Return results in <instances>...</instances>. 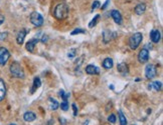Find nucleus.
I'll return each instance as SVG.
<instances>
[{
    "mask_svg": "<svg viewBox=\"0 0 163 125\" xmlns=\"http://www.w3.org/2000/svg\"><path fill=\"white\" fill-rule=\"evenodd\" d=\"M69 15V6L65 3H60L56 6L53 11V16L58 20H63Z\"/></svg>",
    "mask_w": 163,
    "mask_h": 125,
    "instance_id": "1",
    "label": "nucleus"
},
{
    "mask_svg": "<svg viewBox=\"0 0 163 125\" xmlns=\"http://www.w3.org/2000/svg\"><path fill=\"white\" fill-rule=\"evenodd\" d=\"M9 70H10V73L13 77H16V78H23L24 77L23 69H22L18 62H13L10 65Z\"/></svg>",
    "mask_w": 163,
    "mask_h": 125,
    "instance_id": "2",
    "label": "nucleus"
},
{
    "mask_svg": "<svg viewBox=\"0 0 163 125\" xmlns=\"http://www.w3.org/2000/svg\"><path fill=\"white\" fill-rule=\"evenodd\" d=\"M142 39H143V35H142V33L136 32L133 34V35L130 37V39H129V46H130V48L132 50H135L140 45Z\"/></svg>",
    "mask_w": 163,
    "mask_h": 125,
    "instance_id": "3",
    "label": "nucleus"
},
{
    "mask_svg": "<svg viewBox=\"0 0 163 125\" xmlns=\"http://www.w3.org/2000/svg\"><path fill=\"white\" fill-rule=\"evenodd\" d=\"M30 22L34 25V26L40 27L44 24V17H42V15L40 14V13L34 11V12H32L30 14Z\"/></svg>",
    "mask_w": 163,
    "mask_h": 125,
    "instance_id": "4",
    "label": "nucleus"
},
{
    "mask_svg": "<svg viewBox=\"0 0 163 125\" xmlns=\"http://www.w3.org/2000/svg\"><path fill=\"white\" fill-rule=\"evenodd\" d=\"M156 75H157V68H156L155 65L153 64L147 65L146 68H145V76H146V78L151 80Z\"/></svg>",
    "mask_w": 163,
    "mask_h": 125,
    "instance_id": "5",
    "label": "nucleus"
},
{
    "mask_svg": "<svg viewBox=\"0 0 163 125\" xmlns=\"http://www.w3.org/2000/svg\"><path fill=\"white\" fill-rule=\"evenodd\" d=\"M10 57V53L5 47H0V65H5Z\"/></svg>",
    "mask_w": 163,
    "mask_h": 125,
    "instance_id": "6",
    "label": "nucleus"
},
{
    "mask_svg": "<svg viewBox=\"0 0 163 125\" xmlns=\"http://www.w3.org/2000/svg\"><path fill=\"white\" fill-rule=\"evenodd\" d=\"M117 37V33L115 31H110V30H105L103 32V40L105 43H108L112 40H114Z\"/></svg>",
    "mask_w": 163,
    "mask_h": 125,
    "instance_id": "7",
    "label": "nucleus"
},
{
    "mask_svg": "<svg viewBox=\"0 0 163 125\" xmlns=\"http://www.w3.org/2000/svg\"><path fill=\"white\" fill-rule=\"evenodd\" d=\"M149 59V51L148 49H141L138 53V61L140 63H146Z\"/></svg>",
    "mask_w": 163,
    "mask_h": 125,
    "instance_id": "8",
    "label": "nucleus"
},
{
    "mask_svg": "<svg viewBox=\"0 0 163 125\" xmlns=\"http://www.w3.org/2000/svg\"><path fill=\"white\" fill-rule=\"evenodd\" d=\"M111 16H112L113 20L115 21V23L121 25L122 22H123V19H122V15L121 13L118 10H112L111 11Z\"/></svg>",
    "mask_w": 163,
    "mask_h": 125,
    "instance_id": "9",
    "label": "nucleus"
},
{
    "mask_svg": "<svg viewBox=\"0 0 163 125\" xmlns=\"http://www.w3.org/2000/svg\"><path fill=\"white\" fill-rule=\"evenodd\" d=\"M160 38H161V34H160L159 30L153 29L150 32V39L153 43H158L160 41Z\"/></svg>",
    "mask_w": 163,
    "mask_h": 125,
    "instance_id": "10",
    "label": "nucleus"
},
{
    "mask_svg": "<svg viewBox=\"0 0 163 125\" xmlns=\"http://www.w3.org/2000/svg\"><path fill=\"white\" fill-rule=\"evenodd\" d=\"M38 41H39V39H36V38H33V39H31V40H29L28 42L26 43V45H25V48L27 51H29V52H31L32 53L33 51H34V48H35V45L37 44Z\"/></svg>",
    "mask_w": 163,
    "mask_h": 125,
    "instance_id": "11",
    "label": "nucleus"
},
{
    "mask_svg": "<svg viewBox=\"0 0 163 125\" xmlns=\"http://www.w3.org/2000/svg\"><path fill=\"white\" fill-rule=\"evenodd\" d=\"M86 72L90 75H98L100 74V69L97 66H95V65L90 64L86 67Z\"/></svg>",
    "mask_w": 163,
    "mask_h": 125,
    "instance_id": "12",
    "label": "nucleus"
},
{
    "mask_svg": "<svg viewBox=\"0 0 163 125\" xmlns=\"http://www.w3.org/2000/svg\"><path fill=\"white\" fill-rule=\"evenodd\" d=\"M26 34H27V30H26V29H21V30L18 32L17 36H16V42H17V44L21 45L22 43H23L24 38H25Z\"/></svg>",
    "mask_w": 163,
    "mask_h": 125,
    "instance_id": "13",
    "label": "nucleus"
},
{
    "mask_svg": "<svg viewBox=\"0 0 163 125\" xmlns=\"http://www.w3.org/2000/svg\"><path fill=\"white\" fill-rule=\"evenodd\" d=\"M40 86H41V81H40V79L38 78V77H34V79H33L32 87H31V90H30L31 94H33V93H34L36 90L40 87Z\"/></svg>",
    "mask_w": 163,
    "mask_h": 125,
    "instance_id": "14",
    "label": "nucleus"
},
{
    "mask_svg": "<svg viewBox=\"0 0 163 125\" xmlns=\"http://www.w3.org/2000/svg\"><path fill=\"white\" fill-rule=\"evenodd\" d=\"M23 119L25 120L26 122H32L36 119V115L33 112H31V111H27V112L24 113Z\"/></svg>",
    "mask_w": 163,
    "mask_h": 125,
    "instance_id": "15",
    "label": "nucleus"
},
{
    "mask_svg": "<svg viewBox=\"0 0 163 125\" xmlns=\"http://www.w3.org/2000/svg\"><path fill=\"white\" fill-rule=\"evenodd\" d=\"M6 95V86L4 81L0 78V101H2L4 98H5Z\"/></svg>",
    "mask_w": 163,
    "mask_h": 125,
    "instance_id": "16",
    "label": "nucleus"
},
{
    "mask_svg": "<svg viewBox=\"0 0 163 125\" xmlns=\"http://www.w3.org/2000/svg\"><path fill=\"white\" fill-rule=\"evenodd\" d=\"M146 10V4L145 3H140L135 7V13L137 15H142Z\"/></svg>",
    "mask_w": 163,
    "mask_h": 125,
    "instance_id": "17",
    "label": "nucleus"
},
{
    "mask_svg": "<svg viewBox=\"0 0 163 125\" xmlns=\"http://www.w3.org/2000/svg\"><path fill=\"white\" fill-rule=\"evenodd\" d=\"M117 69H118V71H119L120 73L124 74V75L128 74V72H129L128 66L126 65V63H120V64H118Z\"/></svg>",
    "mask_w": 163,
    "mask_h": 125,
    "instance_id": "18",
    "label": "nucleus"
},
{
    "mask_svg": "<svg viewBox=\"0 0 163 125\" xmlns=\"http://www.w3.org/2000/svg\"><path fill=\"white\" fill-rule=\"evenodd\" d=\"M103 67L105 68V69H111V68L113 67V65H114V61H113L112 58H106L104 59L103 61Z\"/></svg>",
    "mask_w": 163,
    "mask_h": 125,
    "instance_id": "19",
    "label": "nucleus"
},
{
    "mask_svg": "<svg viewBox=\"0 0 163 125\" xmlns=\"http://www.w3.org/2000/svg\"><path fill=\"white\" fill-rule=\"evenodd\" d=\"M48 101H49V103H51L49 104V107H51V110H56V109L60 107V103H58L56 99H53V97H49Z\"/></svg>",
    "mask_w": 163,
    "mask_h": 125,
    "instance_id": "20",
    "label": "nucleus"
},
{
    "mask_svg": "<svg viewBox=\"0 0 163 125\" xmlns=\"http://www.w3.org/2000/svg\"><path fill=\"white\" fill-rule=\"evenodd\" d=\"M119 121H120V125H127V119L121 110L119 111Z\"/></svg>",
    "mask_w": 163,
    "mask_h": 125,
    "instance_id": "21",
    "label": "nucleus"
},
{
    "mask_svg": "<svg viewBox=\"0 0 163 125\" xmlns=\"http://www.w3.org/2000/svg\"><path fill=\"white\" fill-rule=\"evenodd\" d=\"M99 19H100V15L97 14L96 16L94 17V19H93L92 21H91L90 23H89V27H90V28H93L94 26H96L97 23H98V21H99Z\"/></svg>",
    "mask_w": 163,
    "mask_h": 125,
    "instance_id": "22",
    "label": "nucleus"
},
{
    "mask_svg": "<svg viewBox=\"0 0 163 125\" xmlns=\"http://www.w3.org/2000/svg\"><path fill=\"white\" fill-rule=\"evenodd\" d=\"M152 87L155 88L156 91H160L162 88V83L160 82V81H154L152 83Z\"/></svg>",
    "mask_w": 163,
    "mask_h": 125,
    "instance_id": "23",
    "label": "nucleus"
},
{
    "mask_svg": "<svg viewBox=\"0 0 163 125\" xmlns=\"http://www.w3.org/2000/svg\"><path fill=\"white\" fill-rule=\"evenodd\" d=\"M60 107L62 108V110L63 111L69 110V103H67V100H63L62 102V104H60Z\"/></svg>",
    "mask_w": 163,
    "mask_h": 125,
    "instance_id": "24",
    "label": "nucleus"
},
{
    "mask_svg": "<svg viewBox=\"0 0 163 125\" xmlns=\"http://www.w3.org/2000/svg\"><path fill=\"white\" fill-rule=\"evenodd\" d=\"M76 53H77V50L74 49V48H72L71 51L67 53V57H69L70 59H72V58L74 57V56H76Z\"/></svg>",
    "mask_w": 163,
    "mask_h": 125,
    "instance_id": "25",
    "label": "nucleus"
},
{
    "mask_svg": "<svg viewBox=\"0 0 163 125\" xmlns=\"http://www.w3.org/2000/svg\"><path fill=\"white\" fill-rule=\"evenodd\" d=\"M108 121L111 123H115L116 122V116L114 114H110V116L108 117Z\"/></svg>",
    "mask_w": 163,
    "mask_h": 125,
    "instance_id": "26",
    "label": "nucleus"
},
{
    "mask_svg": "<svg viewBox=\"0 0 163 125\" xmlns=\"http://www.w3.org/2000/svg\"><path fill=\"white\" fill-rule=\"evenodd\" d=\"M84 34L85 33V30H83V29H74V31L72 32V35H76V34Z\"/></svg>",
    "mask_w": 163,
    "mask_h": 125,
    "instance_id": "27",
    "label": "nucleus"
},
{
    "mask_svg": "<svg viewBox=\"0 0 163 125\" xmlns=\"http://www.w3.org/2000/svg\"><path fill=\"white\" fill-rule=\"evenodd\" d=\"M100 7V2L99 1H94V3L92 4V10H95V9L99 8Z\"/></svg>",
    "mask_w": 163,
    "mask_h": 125,
    "instance_id": "28",
    "label": "nucleus"
},
{
    "mask_svg": "<svg viewBox=\"0 0 163 125\" xmlns=\"http://www.w3.org/2000/svg\"><path fill=\"white\" fill-rule=\"evenodd\" d=\"M7 32H1L0 33V40H2V41H3V40H5L6 38H7Z\"/></svg>",
    "mask_w": 163,
    "mask_h": 125,
    "instance_id": "29",
    "label": "nucleus"
},
{
    "mask_svg": "<svg viewBox=\"0 0 163 125\" xmlns=\"http://www.w3.org/2000/svg\"><path fill=\"white\" fill-rule=\"evenodd\" d=\"M72 110H74V116H77V115H78V108H77V105L76 104H72Z\"/></svg>",
    "mask_w": 163,
    "mask_h": 125,
    "instance_id": "30",
    "label": "nucleus"
},
{
    "mask_svg": "<svg viewBox=\"0 0 163 125\" xmlns=\"http://www.w3.org/2000/svg\"><path fill=\"white\" fill-rule=\"evenodd\" d=\"M65 93L63 90H60V92H58V95H60V97H62V98L65 96Z\"/></svg>",
    "mask_w": 163,
    "mask_h": 125,
    "instance_id": "31",
    "label": "nucleus"
},
{
    "mask_svg": "<svg viewBox=\"0 0 163 125\" xmlns=\"http://www.w3.org/2000/svg\"><path fill=\"white\" fill-rule=\"evenodd\" d=\"M60 124H62V125H65V123H67V121H65V118H60Z\"/></svg>",
    "mask_w": 163,
    "mask_h": 125,
    "instance_id": "32",
    "label": "nucleus"
},
{
    "mask_svg": "<svg viewBox=\"0 0 163 125\" xmlns=\"http://www.w3.org/2000/svg\"><path fill=\"white\" fill-rule=\"evenodd\" d=\"M109 3H110V0H107V1H106V3L104 4L103 6H102V9H106V7H107V6H108V4H109Z\"/></svg>",
    "mask_w": 163,
    "mask_h": 125,
    "instance_id": "33",
    "label": "nucleus"
},
{
    "mask_svg": "<svg viewBox=\"0 0 163 125\" xmlns=\"http://www.w3.org/2000/svg\"><path fill=\"white\" fill-rule=\"evenodd\" d=\"M3 22H4V16L2 14H0V25L3 23Z\"/></svg>",
    "mask_w": 163,
    "mask_h": 125,
    "instance_id": "34",
    "label": "nucleus"
},
{
    "mask_svg": "<svg viewBox=\"0 0 163 125\" xmlns=\"http://www.w3.org/2000/svg\"><path fill=\"white\" fill-rule=\"evenodd\" d=\"M41 42H44V43L47 42V36H44V37L41 38Z\"/></svg>",
    "mask_w": 163,
    "mask_h": 125,
    "instance_id": "35",
    "label": "nucleus"
},
{
    "mask_svg": "<svg viewBox=\"0 0 163 125\" xmlns=\"http://www.w3.org/2000/svg\"><path fill=\"white\" fill-rule=\"evenodd\" d=\"M9 125H16V124H13V123H12V124H9Z\"/></svg>",
    "mask_w": 163,
    "mask_h": 125,
    "instance_id": "36",
    "label": "nucleus"
}]
</instances>
